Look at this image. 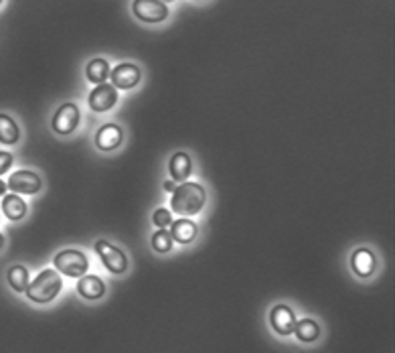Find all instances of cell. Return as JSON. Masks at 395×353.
<instances>
[{
  "mask_svg": "<svg viewBox=\"0 0 395 353\" xmlns=\"http://www.w3.org/2000/svg\"><path fill=\"white\" fill-rule=\"evenodd\" d=\"M207 203L205 187L199 183H181L170 197V209L179 216H197Z\"/></svg>",
  "mask_w": 395,
  "mask_h": 353,
  "instance_id": "cell-1",
  "label": "cell"
},
{
  "mask_svg": "<svg viewBox=\"0 0 395 353\" xmlns=\"http://www.w3.org/2000/svg\"><path fill=\"white\" fill-rule=\"evenodd\" d=\"M61 289H63V282H61L59 272L47 268V270L39 272L33 282H28L26 297L37 304H47L61 293Z\"/></svg>",
  "mask_w": 395,
  "mask_h": 353,
  "instance_id": "cell-2",
  "label": "cell"
},
{
  "mask_svg": "<svg viewBox=\"0 0 395 353\" xmlns=\"http://www.w3.org/2000/svg\"><path fill=\"white\" fill-rule=\"evenodd\" d=\"M53 264H55V270L59 274L69 276V278H81L89 268V262H87L85 254L79 252V250H61V252H57L55 258H53Z\"/></svg>",
  "mask_w": 395,
  "mask_h": 353,
  "instance_id": "cell-3",
  "label": "cell"
},
{
  "mask_svg": "<svg viewBox=\"0 0 395 353\" xmlns=\"http://www.w3.org/2000/svg\"><path fill=\"white\" fill-rule=\"evenodd\" d=\"M96 252H98L102 264L112 274H124V272L128 270V258H126V254L118 246L109 244L105 240H98L96 242Z\"/></svg>",
  "mask_w": 395,
  "mask_h": 353,
  "instance_id": "cell-4",
  "label": "cell"
},
{
  "mask_svg": "<svg viewBox=\"0 0 395 353\" xmlns=\"http://www.w3.org/2000/svg\"><path fill=\"white\" fill-rule=\"evenodd\" d=\"M6 187L12 191V193H19V195H35V193L41 191L43 181H41V177H39L37 173L21 169V171H15V173L8 177Z\"/></svg>",
  "mask_w": 395,
  "mask_h": 353,
  "instance_id": "cell-5",
  "label": "cell"
},
{
  "mask_svg": "<svg viewBox=\"0 0 395 353\" xmlns=\"http://www.w3.org/2000/svg\"><path fill=\"white\" fill-rule=\"evenodd\" d=\"M132 10L144 23H162L168 17V6L162 0H134Z\"/></svg>",
  "mask_w": 395,
  "mask_h": 353,
  "instance_id": "cell-6",
  "label": "cell"
},
{
  "mask_svg": "<svg viewBox=\"0 0 395 353\" xmlns=\"http://www.w3.org/2000/svg\"><path fill=\"white\" fill-rule=\"evenodd\" d=\"M118 102V89L112 83H100L91 89L87 104L94 112H107L116 106Z\"/></svg>",
  "mask_w": 395,
  "mask_h": 353,
  "instance_id": "cell-7",
  "label": "cell"
},
{
  "mask_svg": "<svg viewBox=\"0 0 395 353\" xmlns=\"http://www.w3.org/2000/svg\"><path fill=\"white\" fill-rule=\"evenodd\" d=\"M53 130L57 135H71L79 124V108L76 104H63L53 116Z\"/></svg>",
  "mask_w": 395,
  "mask_h": 353,
  "instance_id": "cell-8",
  "label": "cell"
},
{
  "mask_svg": "<svg viewBox=\"0 0 395 353\" xmlns=\"http://www.w3.org/2000/svg\"><path fill=\"white\" fill-rule=\"evenodd\" d=\"M109 76H112V85L116 89H132L142 80V71L134 63H120L109 71Z\"/></svg>",
  "mask_w": 395,
  "mask_h": 353,
  "instance_id": "cell-9",
  "label": "cell"
},
{
  "mask_svg": "<svg viewBox=\"0 0 395 353\" xmlns=\"http://www.w3.org/2000/svg\"><path fill=\"white\" fill-rule=\"evenodd\" d=\"M270 325L272 329L282 335V337H288L290 333H294V325H296V315L294 311L286 307V304H276L270 313Z\"/></svg>",
  "mask_w": 395,
  "mask_h": 353,
  "instance_id": "cell-10",
  "label": "cell"
},
{
  "mask_svg": "<svg viewBox=\"0 0 395 353\" xmlns=\"http://www.w3.org/2000/svg\"><path fill=\"white\" fill-rule=\"evenodd\" d=\"M122 140H124L122 128H120L118 124L107 122V124H104V126L98 130V135H96V146H98L100 150H104V153H109V150H116V148L122 144Z\"/></svg>",
  "mask_w": 395,
  "mask_h": 353,
  "instance_id": "cell-11",
  "label": "cell"
},
{
  "mask_svg": "<svg viewBox=\"0 0 395 353\" xmlns=\"http://www.w3.org/2000/svg\"><path fill=\"white\" fill-rule=\"evenodd\" d=\"M78 293L87 300H98L104 297L105 284L100 276H81L78 282Z\"/></svg>",
  "mask_w": 395,
  "mask_h": 353,
  "instance_id": "cell-12",
  "label": "cell"
},
{
  "mask_svg": "<svg viewBox=\"0 0 395 353\" xmlns=\"http://www.w3.org/2000/svg\"><path fill=\"white\" fill-rule=\"evenodd\" d=\"M351 266H353L355 274L361 276V278L371 276L373 270H375V256H373V252L367 250V248L355 250V254H353V258H351Z\"/></svg>",
  "mask_w": 395,
  "mask_h": 353,
  "instance_id": "cell-13",
  "label": "cell"
},
{
  "mask_svg": "<svg viewBox=\"0 0 395 353\" xmlns=\"http://www.w3.org/2000/svg\"><path fill=\"white\" fill-rule=\"evenodd\" d=\"M170 236L179 244H191L197 238V223L186 218L177 219L170 223Z\"/></svg>",
  "mask_w": 395,
  "mask_h": 353,
  "instance_id": "cell-14",
  "label": "cell"
},
{
  "mask_svg": "<svg viewBox=\"0 0 395 353\" xmlns=\"http://www.w3.org/2000/svg\"><path fill=\"white\" fill-rule=\"evenodd\" d=\"M193 171V161L186 153H175L168 161V173L173 181H186Z\"/></svg>",
  "mask_w": 395,
  "mask_h": 353,
  "instance_id": "cell-15",
  "label": "cell"
},
{
  "mask_svg": "<svg viewBox=\"0 0 395 353\" xmlns=\"http://www.w3.org/2000/svg\"><path fill=\"white\" fill-rule=\"evenodd\" d=\"M2 212L4 216L10 219V221H19L26 216V203L23 201L21 195L17 193H10V195H4L2 199Z\"/></svg>",
  "mask_w": 395,
  "mask_h": 353,
  "instance_id": "cell-16",
  "label": "cell"
},
{
  "mask_svg": "<svg viewBox=\"0 0 395 353\" xmlns=\"http://www.w3.org/2000/svg\"><path fill=\"white\" fill-rule=\"evenodd\" d=\"M109 71L112 69H109V63L105 59H91L87 63V67H85L87 80H89V83H96V85L105 83V80L109 78Z\"/></svg>",
  "mask_w": 395,
  "mask_h": 353,
  "instance_id": "cell-17",
  "label": "cell"
},
{
  "mask_svg": "<svg viewBox=\"0 0 395 353\" xmlns=\"http://www.w3.org/2000/svg\"><path fill=\"white\" fill-rule=\"evenodd\" d=\"M21 130L17 122L8 114H0V142L2 144H17Z\"/></svg>",
  "mask_w": 395,
  "mask_h": 353,
  "instance_id": "cell-18",
  "label": "cell"
},
{
  "mask_svg": "<svg viewBox=\"0 0 395 353\" xmlns=\"http://www.w3.org/2000/svg\"><path fill=\"white\" fill-rule=\"evenodd\" d=\"M294 333H296V337H298L302 343H313V341L318 339V335H320V327H318V323L313 321V319H302V321H296Z\"/></svg>",
  "mask_w": 395,
  "mask_h": 353,
  "instance_id": "cell-19",
  "label": "cell"
},
{
  "mask_svg": "<svg viewBox=\"0 0 395 353\" xmlns=\"http://www.w3.org/2000/svg\"><path fill=\"white\" fill-rule=\"evenodd\" d=\"M6 276H8V284H10L17 293H26L28 282H30V276H28V270H26L25 266H12V268H8Z\"/></svg>",
  "mask_w": 395,
  "mask_h": 353,
  "instance_id": "cell-20",
  "label": "cell"
},
{
  "mask_svg": "<svg viewBox=\"0 0 395 353\" xmlns=\"http://www.w3.org/2000/svg\"><path fill=\"white\" fill-rule=\"evenodd\" d=\"M152 248H155V252L158 254H166V252H170L173 250V236H170V232H166V230H158L152 234Z\"/></svg>",
  "mask_w": 395,
  "mask_h": 353,
  "instance_id": "cell-21",
  "label": "cell"
},
{
  "mask_svg": "<svg viewBox=\"0 0 395 353\" xmlns=\"http://www.w3.org/2000/svg\"><path fill=\"white\" fill-rule=\"evenodd\" d=\"M152 221H155V225H157L158 230L168 227V225L173 223V214H170V209L158 207L157 212H155V216H152Z\"/></svg>",
  "mask_w": 395,
  "mask_h": 353,
  "instance_id": "cell-22",
  "label": "cell"
},
{
  "mask_svg": "<svg viewBox=\"0 0 395 353\" xmlns=\"http://www.w3.org/2000/svg\"><path fill=\"white\" fill-rule=\"evenodd\" d=\"M12 163H15L12 155H10V153H6V150H0V175L8 173V171H10V166H12Z\"/></svg>",
  "mask_w": 395,
  "mask_h": 353,
  "instance_id": "cell-23",
  "label": "cell"
},
{
  "mask_svg": "<svg viewBox=\"0 0 395 353\" xmlns=\"http://www.w3.org/2000/svg\"><path fill=\"white\" fill-rule=\"evenodd\" d=\"M4 193H6V183L0 179V197H4Z\"/></svg>",
  "mask_w": 395,
  "mask_h": 353,
  "instance_id": "cell-24",
  "label": "cell"
},
{
  "mask_svg": "<svg viewBox=\"0 0 395 353\" xmlns=\"http://www.w3.org/2000/svg\"><path fill=\"white\" fill-rule=\"evenodd\" d=\"M164 189L175 191V183H173V181H166V183H164Z\"/></svg>",
  "mask_w": 395,
  "mask_h": 353,
  "instance_id": "cell-25",
  "label": "cell"
},
{
  "mask_svg": "<svg viewBox=\"0 0 395 353\" xmlns=\"http://www.w3.org/2000/svg\"><path fill=\"white\" fill-rule=\"evenodd\" d=\"M2 246H4V236L0 234V250H2Z\"/></svg>",
  "mask_w": 395,
  "mask_h": 353,
  "instance_id": "cell-26",
  "label": "cell"
},
{
  "mask_svg": "<svg viewBox=\"0 0 395 353\" xmlns=\"http://www.w3.org/2000/svg\"><path fill=\"white\" fill-rule=\"evenodd\" d=\"M162 2H164V4H166V2H173V0H162Z\"/></svg>",
  "mask_w": 395,
  "mask_h": 353,
  "instance_id": "cell-27",
  "label": "cell"
},
{
  "mask_svg": "<svg viewBox=\"0 0 395 353\" xmlns=\"http://www.w3.org/2000/svg\"><path fill=\"white\" fill-rule=\"evenodd\" d=\"M0 4H2V0H0Z\"/></svg>",
  "mask_w": 395,
  "mask_h": 353,
  "instance_id": "cell-28",
  "label": "cell"
}]
</instances>
